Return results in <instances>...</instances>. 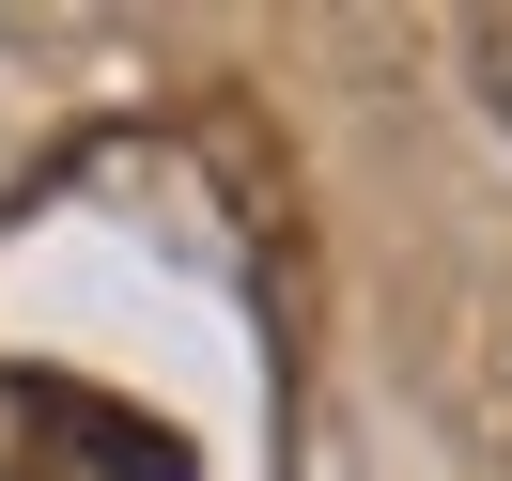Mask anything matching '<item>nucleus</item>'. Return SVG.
Listing matches in <instances>:
<instances>
[{
    "mask_svg": "<svg viewBox=\"0 0 512 481\" xmlns=\"http://www.w3.org/2000/svg\"><path fill=\"white\" fill-rule=\"evenodd\" d=\"M466 78H481V109H497V125H512V0H497V16H481V32H466Z\"/></svg>",
    "mask_w": 512,
    "mask_h": 481,
    "instance_id": "nucleus-1",
    "label": "nucleus"
}]
</instances>
